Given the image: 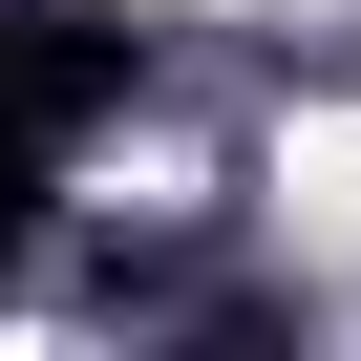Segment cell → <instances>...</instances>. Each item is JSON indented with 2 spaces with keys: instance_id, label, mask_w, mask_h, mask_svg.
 I'll list each match as a JSON object with an SVG mask.
<instances>
[{
  "instance_id": "1",
  "label": "cell",
  "mask_w": 361,
  "mask_h": 361,
  "mask_svg": "<svg viewBox=\"0 0 361 361\" xmlns=\"http://www.w3.org/2000/svg\"><path fill=\"white\" fill-rule=\"evenodd\" d=\"M276 192H298L319 234H361V106H319V128H276Z\"/></svg>"
}]
</instances>
